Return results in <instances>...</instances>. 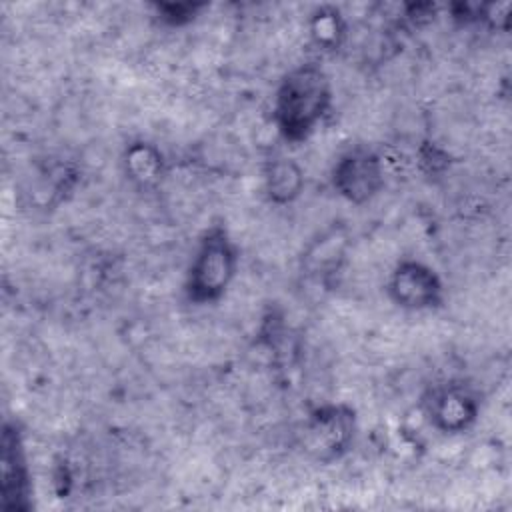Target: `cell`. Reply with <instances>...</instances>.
<instances>
[{
  "mask_svg": "<svg viewBox=\"0 0 512 512\" xmlns=\"http://www.w3.org/2000/svg\"><path fill=\"white\" fill-rule=\"evenodd\" d=\"M330 106L332 84L328 74L320 64L304 62L280 80L272 100V118L280 136L296 144L318 128Z\"/></svg>",
  "mask_w": 512,
  "mask_h": 512,
  "instance_id": "6da1fadb",
  "label": "cell"
},
{
  "mask_svg": "<svg viewBox=\"0 0 512 512\" xmlns=\"http://www.w3.org/2000/svg\"><path fill=\"white\" fill-rule=\"evenodd\" d=\"M238 248L228 230L220 224L210 226L192 254L186 270L184 292L194 304L218 302L230 288L238 272Z\"/></svg>",
  "mask_w": 512,
  "mask_h": 512,
  "instance_id": "7a4b0ae2",
  "label": "cell"
},
{
  "mask_svg": "<svg viewBox=\"0 0 512 512\" xmlns=\"http://www.w3.org/2000/svg\"><path fill=\"white\" fill-rule=\"evenodd\" d=\"M356 412L346 404L314 408L302 426L300 446L316 462L328 464L342 458L354 442Z\"/></svg>",
  "mask_w": 512,
  "mask_h": 512,
  "instance_id": "3957f363",
  "label": "cell"
},
{
  "mask_svg": "<svg viewBox=\"0 0 512 512\" xmlns=\"http://www.w3.org/2000/svg\"><path fill=\"white\" fill-rule=\"evenodd\" d=\"M424 418L442 434L468 430L480 412L478 394L460 380L434 384L422 398Z\"/></svg>",
  "mask_w": 512,
  "mask_h": 512,
  "instance_id": "277c9868",
  "label": "cell"
},
{
  "mask_svg": "<svg viewBox=\"0 0 512 512\" xmlns=\"http://www.w3.org/2000/svg\"><path fill=\"white\" fill-rule=\"evenodd\" d=\"M334 190L352 204H364L372 200L384 188V164L382 158L364 146L344 152L332 168Z\"/></svg>",
  "mask_w": 512,
  "mask_h": 512,
  "instance_id": "5b68a950",
  "label": "cell"
},
{
  "mask_svg": "<svg viewBox=\"0 0 512 512\" xmlns=\"http://www.w3.org/2000/svg\"><path fill=\"white\" fill-rule=\"evenodd\" d=\"M390 300L404 310H432L444 300V286L436 270L420 260H400L388 278Z\"/></svg>",
  "mask_w": 512,
  "mask_h": 512,
  "instance_id": "8992f818",
  "label": "cell"
},
{
  "mask_svg": "<svg viewBox=\"0 0 512 512\" xmlns=\"http://www.w3.org/2000/svg\"><path fill=\"white\" fill-rule=\"evenodd\" d=\"M2 508L26 512L32 508V480L24 448V436L14 420H6L0 438Z\"/></svg>",
  "mask_w": 512,
  "mask_h": 512,
  "instance_id": "52a82bcc",
  "label": "cell"
},
{
  "mask_svg": "<svg viewBox=\"0 0 512 512\" xmlns=\"http://www.w3.org/2000/svg\"><path fill=\"white\" fill-rule=\"evenodd\" d=\"M122 164L126 178L144 190L156 186L164 176V156L154 144L146 140L130 142L124 150Z\"/></svg>",
  "mask_w": 512,
  "mask_h": 512,
  "instance_id": "ba28073f",
  "label": "cell"
},
{
  "mask_svg": "<svg viewBox=\"0 0 512 512\" xmlns=\"http://www.w3.org/2000/svg\"><path fill=\"white\" fill-rule=\"evenodd\" d=\"M266 192L272 202L276 204H288L304 188V172L292 158H272L264 172Z\"/></svg>",
  "mask_w": 512,
  "mask_h": 512,
  "instance_id": "9c48e42d",
  "label": "cell"
},
{
  "mask_svg": "<svg viewBox=\"0 0 512 512\" xmlns=\"http://www.w3.org/2000/svg\"><path fill=\"white\" fill-rule=\"evenodd\" d=\"M344 32H346V26L336 8L324 6L312 14L310 34L320 48L336 50V46H340V42L344 38Z\"/></svg>",
  "mask_w": 512,
  "mask_h": 512,
  "instance_id": "30bf717a",
  "label": "cell"
},
{
  "mask_svg": "<svg viewBox=\"0 0 512 512\" xmlns=\"http://www.w3.org/2000/svg\"><path fill=\"white\" fill-rule=\"evenodd\" d=\"M158 14L164 22L176 26V24H184L190 22L194 18V12L200 10L202 6L198 4H158Z\"/></svg>",
  "mask_w": 512,
  "mask_h": 512,
  "instance_id": "8fae6325",
  "label": "cell"
}]
</instances>
